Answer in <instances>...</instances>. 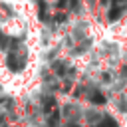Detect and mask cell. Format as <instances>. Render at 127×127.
<instances>
[{
    "label": "cell",
    "instance_id": "6da1fadb",
    "mask_svg": "<svg viewBox=\"0 0 127 127\" xmlns=\"http://www.w3.org/2000/svg\"><path fill=\"white\" fill-rule=\"evenodd\" d=\"M91 101H93V103H97V105H101V103H105V97H103L101 93H97V91H95V93H91Z\"/></svg>",
    "mask_w": 127,
    "mask_h": 127
},
{
    "label": "cell",
    "instance_id": "7a4b0ae2",
    "mask_svg": "<svg viewBox=\"0 0 127 127\" xmlns=\"http://www.w3.org/2000/svg\"><path fill=\"white\" fill-rule=\"evenodd\" d=\"M99 127H117V123H115V121H113V119H103V121H101V125H99Z\"/></svg>",
    "mask_w": 127,
    "mask_h": 127
}]
</instances>
